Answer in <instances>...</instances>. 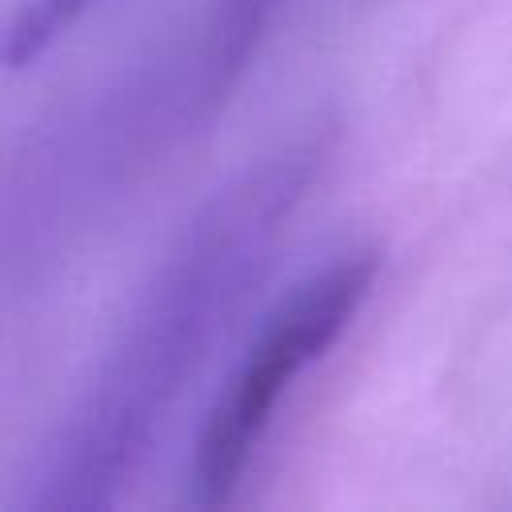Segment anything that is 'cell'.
I'll list each match as a JSON object with an SVG mask.
<instances>
[{
	"mask_svg": "<svg viewBox=\"0 0 512 512\" xmlns=\"http://www.w3.org/2000/svg\"><path fill=\"white\" fill-rule=\"evenodd\" d=\"M88 0H20L0 28V60H24L44 48Z\"/></svg>",
	"mask_w": 512,
	"mask_h": 512,
	"instance_id": "7a4b0ae2",
	"label": "cell"
},
{
	"mask_svg": "<svg viewBox=\"0 0 512 512\" xmlns=\"http://www.w3.org/2000/svg\"><path fill=\"white\" fill-rule=\"evenodd\" d=\"M376 276L372 256H348L308 276L280 308L264 320L244 364L232 372L228 388L216 396L200 444H196V500L220 504L244 476L252 452L268 436L292 384L340 340L356 308L364 304Z\"/></svg>",
	"mask_w": 512,
	"mask_h": 512,
	"instance_id": "6da1fadb",
	"label": "cell"
}]
</instances>
